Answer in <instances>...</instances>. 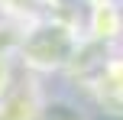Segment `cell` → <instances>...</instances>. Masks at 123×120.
Returning a JSON list of instances; mask_svg holds the SVG:
<instances>
[{
	"mask_svg": "<svg viewBox=\"0 0 123 120\" xmlns=\"http://www.w3.org/2000/svg\"><path fill=\"white\" fill-rule=\"evenodd\" d=\"M81 39H84L81 23H68L62 16H29L16 45V65L49 81L52 75L65 71Z\"/></svg>",
	"mask_w": 123,
	"mask_h": 120,
	"instance_id": "6da1fadb",
	"label": "cell"
},
{
	"mask_svg": "<svg viewBox=\"0 0 123 120\" xmlns=\"http://www.w3.org/2000/svg\"><path fill=\"white\" fill-rule=\"evenodd\" d=\"M49 94L52 91L45 84V78L19 68L16 81L0 94V120H39Z\"/></svg>",
	"mask_w": 123,
	"mask_h": 120,
	"instance_id": "7a4b0ae2",
	"label": "cell"
},
{
	"mask_svg": "<svg viewBox=\"0 0 123 120\" xmlns=\"http://www.w3.org/2000/svg\"><path fill=\"white\" fill-rule=\"evenodd\" d=\"M81 32L94 42L120 45L123 42V0H87Z\"/></svg>",
	"mask_w": 123,
	"mask_h": 120,
	"instance_id": "3957f363",
	"label": "cell"
},
{
	"mask_svg": "<svg viewBox=\"0 0 123 120\" xmlns=\"http://www.w3.org/2000/svg\"><path fill=\"white\" fill-rule=\"evenodd\" d=\"M39 120H91L84 110V104L74 94H49L45 101V110Z\"/></svg>",
	"mask_w": 123,
	"mask_h": 120,
	"instance_id": "277c9868",
	"label": "cell"
},
{
	"mask_svg": "<svg viewBox=\"0 0 123 120\" xmlns=\"http://www.w3.org/2000/svg\"><path fill=\"white\" fill-rule=\"evenodd\" d=\"M107 81L123 94V42L113 45V52H110V62H107Z\"/></svg>",
	"mask_w": 123,
	"mask_h": 120,
	"instance_id": "5b68a950",
	"label": "cell"
},
{
	"mask_svg": "<svg viewBox=\"0 0 123 120\" xmlns=\"http://www.w3.org/2000/svg\"><path fill=\"white\" fill-rule=\"evenodd\" d=\"M16 75H19L16 58H13V55H0V94H3L13 81H16Z\"/></svg>",
	"mask_w": 123,
	"mask_h": 120,
	"instance_id": "8992f818",
	"label": "cell"
}]
</instances>
